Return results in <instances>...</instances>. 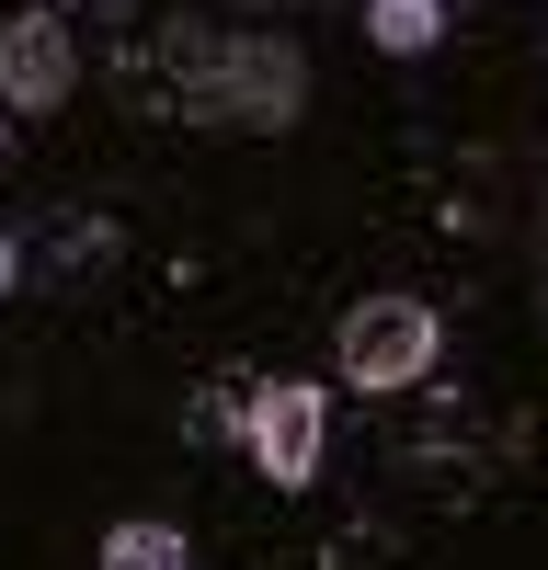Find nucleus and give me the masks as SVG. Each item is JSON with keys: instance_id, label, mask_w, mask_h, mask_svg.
<instances>
[{"instance_id": "nucleus-1", "label": "nucleus", "mask_w": 548, "mask_h": 570, "mask_svg": "<svg viewBox=\"0 0 548 570\" xmlns=\"http://www.w3.org/2000/svg\"><path fill=\"white\" fill-rule=\"evenodd\" d=\"M423 365H434V308L423 297H365L343 320V376L354 389H411Z\"/></svg>"}, {"instance_id": "nucleus-2", "label": "nucleus", "mask_w": 548, "mask_h": 570, "mask_svg": "<svg viewBox=\"0 0 548 570\" xmlns=\"http://www.w3.org/2000/svg\"><path fill=\"white\" fill-rule=\"evenodd\" d=\"M252 468L274 491L320 480V389H297V376H274V389L252 400Z\"/></svg>"}, {"instance_id": "nucleus-3", "label": "nucleus", "mask_w": 548, "mask_h": 570, "mask_svg": "<svg viewBox=\"0 0 548 570\" xmlns=\"http://www.w3.org/2000/svg\"><path fill=\"white\" fill-rule=\"evenodd\" d=\"M69 80H80V58H69V23L58 12H23L12 35H0V104L46 115V104H69Z\"/></svg>"}, {"instance_id": "nucleus-4", "label": "nucleus", "mask_w": 548, "mask_h": 570, "mask_svg": "<svg viewBox=\"0 0 548 570\" xmlns=\"http://www.w3.org/2000/svg\"><path fill=\"white\" fill-rule=\"evenodd\" d=\"M365 35H378L389 58H423V46L446 35V0H365Z\"/></svg>"}, {"instance_id": "nucleus-5", "label": "nucleus", "mask_w": 548, "mask_h": 570, "mask_svg": "<svg viewBox=\"0 0 548 570\" xmlns=\"http://www.w3.org/2000/svg\"><path fill=\"white\" fill-rule=\"evenodd\" d=\"M104 570H183V537L172 525H115L104 537Z\"/></svg>"}]
</instances>
